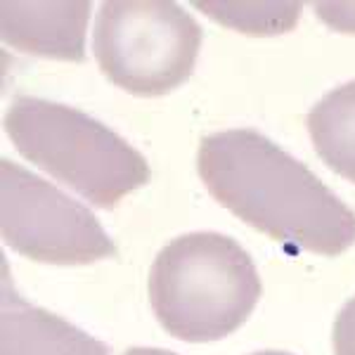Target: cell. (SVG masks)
Returning <instances> with one entry per match:
<instances>
[{"label":"cell","mask_w":355,"mask_h":355,"mask_svg":"<svg viewBox=\"0 0 355 355\" xmlns=\"http://www.w3.org/2000/svg\"><path fill=\"white\" fill-rule=\"evenodd\" d=\"M197 171L216 202L289 251L339 256L355 244V214L318 175L254 128L199 142Z\"/></svg>","instance_id":"cell-1"},{"label":"cell","mask_w":355,"mask_h":355,"mask_svg":"<svg viewBox=\"0 0 355 355\" xmlns=\"http://www.w3.org/2000/svg\"><path fill=\"white\" fill-rule=\"evenodd\" d=\"M147 287L159 324L187 343L230 336L263 294L251 256L220 232H190L168 242L152 263Z\"/></svg>","instance_id":"cell-2"},{"label":"cell","mask_w":355,"mask_h":355,"mask_svg":"<svg viewBox=\"0 0 355 355\" xmlns=\"http://www.w3.org/2000/svg\"><path fill=\"white\" fill-rule=\"evenodd\" d=\"M3 125L26 162L100 209H114L150 182L147 159L81 110L21 95L5 112Z\"/></svg>","instance_id":"cell-3"},{"label":"cell","mask_w":355,"mask_h":355,"mask_svg":"<svg viewBox=\"0 0 355 355\" xmlns=\"http://www.w3.org/2000/svg\"><path fill=\"white\" fill-rule=\"evenodd\" d=\"M202 36L197 19L173 0H110L97 10L93 53L114 85L157 97L190 78Z\"/></svg>","instance_id":"cell-4"},{"label":"cell","mask_w":355,"mask_h":355,"mask_svg":"<svg viewBox=\"0 0 355 355\" xmlns=\"http://www.w3.org/2000/svg\"><path fill=\"white\" fill-rule=\"evenodd\" d=\"M0 230L10 249L50 266H88L116 256L90 209L10 159L0 164Z\"/></svg>","instance_id":"cell-5"},{"label":"cell","mask_w":355,"mask_h":355,"mask_svg":"<svg viewBox=\"0 0 355 355\" xmlns=\"http://www.w3.org/2000/svg\"><path fill=\"white\" fill-rule=\"evenodd\" d=\"M90 3H12L0 5V33L15 50L64 62L85 60Z\"/></svg>","instance_id":"cell-6"},{"label":"cell","mask_w":355,"mask_h":355,"mask_svg":"<svg viewBox=\"0 0 355 355\" xmlns=\"http://www.w3.org/2000/svg\"><path fill=\"white\" fill-rule=\"evenodd\" d=\"M0 303V355H110L107 343L21 299L12 289L8 268Z\"/></svg>","instance_id":"cell-7"},{"label":"cell","mask_w":355,"mask_h":355,"mask_svg":"<svg viewBox=\"0 0 355 355\" xmlns=\"http://www.w3.org/2000/svg\"><path fill=\"white\" fill-rule=\"evenodd\" d=\"M308 133L324 164L355 182V81L329 90L306 119Z\"/></svg>","instance_id":"cell-8"},{"label":"cell","mask_w":355,"mask_h":355,"mask_svg":"<svg viewBox=\"0 0 355 355\" xmlns=\"http://www.w3.org/2000/svg\"><path fill=\"white\" fill-rule=\"evenodd\" d=\"M334 355H355V296L336 315Z\"/></svg>","instance_id":"cell-9"},{"label":"cell","mask_w":355,"mask_h":355,"mask_svg":"<svg viewBox=\"0 0 355 355\" xmlns=\"http://www.w3.org/2000/svg\"><path fill=\"white\" fill-rule=\"evenodd\" d=\"M123 355H178L173 351H166V348H142V346H135V348H128Z\"/></svg>","instance_id":"cell-10"},{"label":"cell","mask_w":355,"mask_h":355,"mask_svg":"<svg viewBox=\"0 0 355 355\" xmlns=\"http://www.w3.org/2000/svg\"><path fill=\"white\" fill-rule=\"evenodd\" d=\"M251 355H291V353H284V351H261V353H251Z\"/></svg>","instance_id":"cell-11"}]
</instances>
